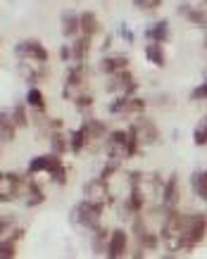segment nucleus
<instances>
[{
    "label": "nucleus",
    "instance_id": "31",
    "mask_svg": "<svg viewBox=\"0 0 207 259\" xmlns=\"http://www.w3.org/2000/svg\"><path fill=\"white\" fill-rule=\"evenodd\" d=\"M117 166H119V159H110V162L105 164V169H103V171H100V179L110 181V179H112V174L117 171Z\"/></svg>",
    "mask_w": 207,
    "mask_h": 259
},
{
    "label": "nucleus",
    "instance_id": "5",
    "mask_svg": "<svg viewBox=\"0 0 207 259\" xmlns=\"http://www.w3.org/2000/svg\"><path fill=\"white\" fill-rule=\"evenodd\" d=\"M86 197L88 200H93V202H98V204H103L105 207V202L110 200V188H107V181L105 179H93V181H88L86 183Z\"/></svg>",
    "mask_w": 207,
    "mask_h": 259
},
{
    "label": "nucleus",
    "instance_id": "18",
    "mask_svg": "<svg viewBox=\"0 0 207 259\" xmlns=\"http://www.w3.org/2000/svg\"><path fill=\"white\" fill-rule=\"evenodd\" d=\"M143 193H141V188H131V193H129L127 197V204H124V209H127L129 214H138L141 209H143Z\"/></svg>",
    "mask_w": 207,
    "mask_h": 259
},
{
    "label": "nucleus",
    "instance_id": "32",
    "mask_svg": "<svg viewBox=\"0 0 207 259\" xmlns=\"http://www.w3.org/2000/svg\"><path fill=\"white\" fill-rule=\"evenodd\" d=\"M191 100H195V102L207 100V81H205V83H200V86L193 91V93H191Z\"/></svg>",
    "mask_w": 207,
    "mask_h": 259
},
{
    "label": "nucleus",
    "instance_id": "21",
    "mask_svg": "<svg viewBox=\"0 0 207 259\" xmlns=\"http://www.w3.org/2000/svg\"><path fill=\"white\" fill-rule=\"evenodd\" d=\"M26 105L33 107L38 114H43V112H46V95L40 93L38 88H31V91L26 93Z\"/></svg>",
    "mask_w": 207,
    "mask_h": 259
},
{
    "label": "nucleus",
    "instance_id": "41",
    "mask_svg": "<svg viewBox=\"0 0 207 259\" xmlns=\"http://www.w3.org/2000/svg\"><path fill=\"white\" fill-rule=\"evenodd\" d=\"M205 3H207V0H205Z\"/></svg>",
    "mask_w": 207,
    "mask_h": 259
},
{
    "label": "nucleus",
    "instance_id": "24",
    "mask_svg": "<svg viewBox=\"0 0 207 259\" xmlns=\"http://www.w3.org/2000/svg\"><path fill=\"white\" fill-rule=\"evenodd\" d=\"M86 143H88V138H86V131H84V128L72 131V136H69V150H72V152H81V150L86 148Z\"/></svg>",
    "mask_w": 207,
    "mask_h": 259
},
{
    "label": "nucleus",
    "instance_id": "25",
    "mask_svg": "<svg viewBox=\"0 0 207 259\" xmlns=\"http://www.w3.org/2000/svg\"><path fill=\"white\" fill-rule=\"evenodd\" d=\"M17 257V240L5 238L0 240V259H15Z\"/></svg>",
    "mask_w": 207,
    "mask_h": 259
},
{
    "label": "nucleus",
    "instance_id": "36",
    "mask_svg": "<svg viewBox=\"0 0 207 259\" xmlns=\"http://www.w3.org/2000/svg\"><path fill=\"white\" fill-rule=\"evenodd\" d=\"M8 226H10V219H3V217H0V236L8 231Z\"/></svg>",
    "mask_w": 207,
    "mask_h": 259
},
{
    "label": "nucleus",
    "instance_id": "13",
    "mask_svg": "<svg viewBox=\"0 0 207 259\" xmlns=\"http://www.w3.org/2000/svg\"><path fill=\"white\" fill-rule=\"evenodd\" d=\"M145 57H148L155 67H164V64H167L164 48H162V43H155V40H148V46H145Z\"/></svg>",
    "mask_w": 207,
    "mask_h": 259
},
{
    "label": "nucleus",
    "instance_id": "20",
    "mask_svg": "<svg viewBox=\"0 0 207 259\" xmlns=\"http://www.w3.org/2000/svg\"><path fill=\"white\" fill-rule=\"evenodd\" d=\"M181 15L188 17V22L195 24V26H207V10H198V8H186V5H181V10H179Z\"/></svg>",
    "mask_w": 207,
    "mask_h": 259
},
{
    "label": "nucleus",
    "instance_id": "3",
    "mask_svg": "<svg viewBox=\"0 0 207 259\" xmlns=\"http://www.w3.org/2000/svg\"><path fill=\"white\" fill-rule=\"evenodd\" d=\"M129 250V233L124 228H114L107 238V247H105V254L110 259H119L124 257Z\"/></svg>",
    "mask_w": 207,
    "mask_h": 259
},
{
    "label": "nucleus",
    "instance_id": "6",
    "mask_svg": "<svg viewBox=\"0 0 207 259\" xmlns=\"http://www.w3.org/2000/svg\"><path fill=\"white\" fill-rule=\"evenodd\" d=\"M62 155H55V152H50V155H40V157H33L29 162V176L33 174H40V171H53L57 164H62Z\"/></svg>",
    "mask_w": 207,
    "mask_h": 259
},
{
    "label": "nucleus",
    "instance_id": "37",
    "mask_svg": "<svg viewBox=\"0 0 207 259\" xmlns=\"http://www.w3.org/2000/svg\"><path fill=\"white\" fill-rule=\"evenodd\" d=\"M159 5H162V0H150V5H148V10H157Z\"/></svg>",
    "mask_w": 207,
    "mask_h": 259
},
{
    "label": "nucleus",
    "instance_id": "30",
    "mask_svg": "<svg viewBox=\"0 0 207 259\" xmlns=\"http://www.w3.org/2000/svg\"><path fill=\"white\" fill-rule=\"evenodd\" d=\"M74 107L76 110H88V107H93V95H88V93H81V95H76L74 98Z\"/></svg>",
    "mask_w": 207,
    "mask_h": 259
},
{
    "label": "nucleus",
    "instance_id": "12",
    "mask_svg": "<svg viewBox=\"0 0 207 259\" xmlns=\"http://www.w3.org/2000/svg\"><path fill=\"white\" fill-rule=\"evenodd\" d=\"M145 36H148V40L164 43V40L169 38V22H164V19L155 22L152 26H148V29H145Z\"/></svg>",
    "mask_w": 207,
    "mask_h": 259
},
{
    "label": "nucleus",
    "instance_id": "2",
    "mask_svg": "<svg viewBox=\"0 0 207 259\" xmlns=\"http://www.w3.org/2000/svg\"><path fill=\"white\" fill-rule=\"evenodd\" d=\"M100 214H103V204L93 202V200H88V197L72 209L74 221L81 224V226H86V228H98V224H100Z\"/></svg>",
    "mask_w": 207,
    "mask_h": 259
},
{
    "label": "nucleus",
    "instance_id": "19",
    "mask_svg": "<svg viewBox=\"0 0 207 259\" xmlns=\"http://www.w3.org/2000/svg\"><path fill=\"white\" fill-rule=\"evenodd\" d=\"M191 186H193V190H195V195H198L200 200H207V169L193 174Z\"/></svg>",
    "mask_w": 207,
    "mask_h": 259
},
{
    "label": "nucleus",
    "instance_id": "1",
    "mask_svg": "<svg viewBox=\"0 0 207 259\" xmlns=\"http://www.w3.org/2000/svg\"><path fill=\"white\" fill-rule=\"evenodd\" d=\"M183 250H193L207 236V214H183Z\"/></svg>",
    "mask_w": 207,
    "mask_h": 259
},
{
    "label": "nucleus",
    "instance_id": "7",
    "mask_svg": "<svg viewBox=\"0 0 207 259\" xmlns=\"http://www.w3.org/2000/svg\"><path fill=\"white\" fill-rule=\"evenodd\" d=\"M134 126H136V134H138V141L141 143H157L159 141V128L152 124L150 119L141 117Z\"/></svg>",
    "mask_w": 207,
    "mask_h": 259
},
{
    "label": "nucleus",
    "instance_id": "28",
    "mask_svg": "<svg viewBox=\"0 0 207 259\" xmlns=\"http://www.w3.org/2000/svg\"><path fill=\"white\" fill-rule=\"evenodd\" d=\"M138 240H141V247H143V250H155V247L159 245V236L157 233H152V231H145Z\"/></svg>",
    "mask_w": 207,
    "mask_h": 259
},
{
    "label": "nucleus",
    "instance_id": "14",
    "mask_svg": "<svg viewBox=\"0 0 207 259\" xmlns=\"http://www.w3.org/2000/svg\"><path fill=\"white\" fill-rule=\"evenodd\" d=\"M129 67V60L124 55H114V57H105L103 62H100V69L107 74V76H112V74H117V71L127 69Z\"/></svg>",
    "mask_w": 207,
    "mask_h": 259
},
{
    "label": "nucleus",
    "instance_id": "9",
    "mask_svg": "<svg viewBox=\"0 0 207 259\" xmlns=\"http://www.w3.org/2000/svg\"><path fill=\"white\" fill-rule=\"evenodd\" d=\"M81 128L86 131L88 143H91V141H103V138H107V126H105L100 119H86Z\"/></svg>",
    "mask_w": 207,
    "mask_h": 259
},
{
    "label": "nucleus",
    "instance_id": "27",
    "mask_svg": "<svg viewBox=\"0 0 207 259\" xmlns=\"http://www.w3.org/2000/svg\"><path fill=\"white\" fill-rule=\"evenodd\" d=\"M15 131H17V126L12 124V119H5V121L0 124V141H3V143H12V141H15Z\"/></svg>",
    "mask_w": 207,
    "mask_h": 259
},
{
    "label": "nucleus",
    "instance_id": "16",
    "mask_svg": "<svg viewBox=\"0 0 207 259\" xmlns=\"http://www.w3.org/2000/svg\"><path fill=\"white\" fill-rule=\"evenodd\" d=\"M79 17H81V33L93 38V36L100 31V24H98L96 12H81Z\"/></svg>",
    "mask_w": 207,
    "mask_h": 259
},
{
    "label": "nucleus",
    "instance_id": "39",
    "mask_svg": "<svg viewBox=\"0 0 207 259\" xmlns=\"http://www.w3.org/2000/svg\"><path fill=\"white\" fill-rule=\"evenodd\" d=\"M3 176H5V174H0V183H3Z\"/></svg>",
    "mask_w": 207,
    "mask_h": 259
},
{
    "label": "nucleus",
    "instance_id": "33",
    "mask_svg": "<svg viewBox=\"0 0 207 259\" xmlns=\"http://www.w3.org/2000/svg\"><path fill=\"white\" fill-rule=\"evenodd\" d=\"M60 57H62V62H72V46L60 48Z\"/></svg>",
    "mask_w": 207,
    "mask_h": 259
},
{
    "label": "nucleus",
    "instance_id": "4",
    "mask_svg": "<svg viewBox=\"0 0 207 259\" xmlns=\"http://www.w3.org/2000/svg\"><path fill=\"white\" fill-rule=\"evenodd\" d=\"M17 55L22 57H29V60H38V62H48V50L43 48L40 40H24V43H19L17 46Z\"/></svg>",
    "mask_w": 207,
    "mask_h": 259
},
{
    "label": "nucleus",
    "instance_id": "38",
    "mask_svg": "<svg viewBox=\"0 0 207 259\" xmlns=\"http://www.w3.org/2000/svg\"><path fill=\"white\" fill-rule=\"evenodd\" d=\"M5 119H10V114H5V112H0V124H3Z\"/></svg>",
    "mask_w": 207,
    "mask_h": 259
},
{
    "label": "nucleus",
    "instance_id": "10",
    "mask_svg": "<svg viewBox=\"0 0 207 259\" xmlns=\"http://www.w3.org/2000/svg\"><path fill=\"white\" fill-rule=\"evenodd\" d=\"M162 202L167 207H176V202H179V179H176V174H172L169 181L162 186Z\"/></svg>",
    "mask_w": 207,
    "mask_h": 259
},
{
    "label": "nucleus",
    "instance_id": "40",
    "mask_svg": "<svg viewBox=\"0 0 207 259\" xmlns=\"http://www.w3.org/2000/svg\"><path fill=\"white\" fill-rule=\"evenodd\" d=\"M205 48H207V33H205Z\"/></svg>",
    "mask_w": 207,
    "mask_h": 259
},
{
    "label": "nucleus",
    "instance_id": "8",
    "mask_svg": "<svg viewBox=\"0 0 207 259\" xmlns=\"http://www.w3.org/2000/svg\"><path fill=\"white\" fill-rule=\"evenodd\" d=\"M81 33V17L76 12H64L62 15V36L64 38H76Z\"/></svg>",
    "mask_w": 207,
    "mask_h": 259
},
{
    "label": "nucleus",
    "instance_id": "26",
    "mask_svg": "<svg viewBox=\"0 0 207 259\" xmlns=\"http://www.w3.org/2000/svg\"><path fill=\"white\" fill-rule=\"evenodd\" d=\"M145 105L148 102L143 100V98H127V107H124V114H141V112L145 110Z\"/></svg>",
    "mask_w": 207,
    "mask_h": 259
},
{
    "label": "nucleus",
    "instance_id": "35",
    "mask_svg": "<svg viewBox=\"0 0 207 259\" xmlns=\"http://www.w3.org/2000/svg\"><path fill=\"white\" fill-rule=\"evenodd\" d=\"M22 236H24V228H15V231H12V236H10V238H12V240H19Z\"/></svg>",
    "mask_w": 207,
    "mask_h": 259
},
{
    "label": "nucleus",
    "instance_id": "23",
    "mask_svg": "<svg viewBox=\"0 0 207 259\" xmlns=\"http://www.w3.org/2000/svg\"><path fill=\"white\" fill-rule=\"evenodd\" d=\"M50 148H53L55 155H64V152L69 150V141H67L60 131H53V134H50Z\"/></svg>",
    "mask_w": 207,
    "mask_h": 259
},
{
    "label": "nucleus",
    "instance_id": "22",
    "mask_svg": "<svg viewBox=\"0 0 207 259\" xmlns=\"http://www.w3.org/2000/svg\"><path fill=\"white\" fill-rule=\"evenodd\" d=\"M10 119H12V124L17 126V128H24V126H29V114H26V105H15V110H12V114H10Z\"/></svg>",
    "mask_w": 207,
    "mask_h": 259
},
{
    "label": "nucleus",
    "instance_id": "11",
    "mask_svg": "<svg viewBox=\"0 0 207 259\" xmlns=\"http://www.w3.org/2000/svg\"><path fill=\"white\" fill-rule=\"evenodd\" d=\"M88 50H91V36H76L72 43V62H86Z\"/></svg>",
    "mask_w": 207,
    "mask_h": 259
},
{
    "label": "nucleus",
    "instance_id": "34",
    "mask_svg": "<svg viewBox=\"0 0 207 259\" xmlns=\"http://www.w3.org/2000/svg\"><path fill=\"white\" fill-rule=\"evenodd\" d=\"M134 5L138 10H148V5H150V0H134Z\"/></svg>",
    "mask_w": 207,
    "mask_h": 259
},
{
    "label": "nucleus",
    "instance_id": "29",
    "mask_svg": "<svg viewBox=\"0 0 207 259\" xmlns=\"http://www.w3.org/2000/svg\"><path fill=\"white\" fill-rule=\"evenodd\" d=\"M48 174H50V181L57 183V186H64V183H67V169H64V164H57L55 169Z\"/></svg>",
    "mask_w": 207,
    "mask_h": 259
},
{
    "label": "nucleus",
    "instance_id": "17",
    "mask_svg": "<svg viewBox=\"0 0 207 259\" xmlns=\"http://www.w3.org/2000/svg\"><path fill=\"white\" fill-rule=\"evenodd\" d=\"M86 81V64L84 62H74V67L67 74V88H76Z\"/></svg>",
    "mask_w": 207,
    "mask_h": 259
},
{
    "label": "nucleus",
    "instance_id": "15",
    "mask_svg": "<svg viewBox=\"0 0 207 259\" xmlns=\"http://www.w3.org/2000/svg\"><path fill=\"white\" fill-rule=\"evenodd\" d=\"M26 193H29V197L24 200L26 207H38V204L46 202V193L36 181H26Z\"/></svg>",
    "mask_w": 207,
    "mask_h": 259
}]
</instances>
